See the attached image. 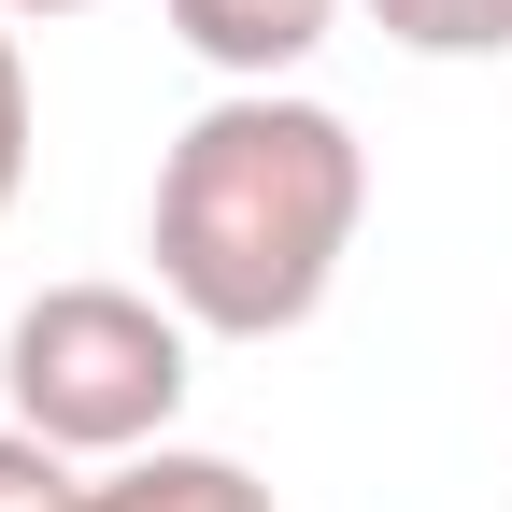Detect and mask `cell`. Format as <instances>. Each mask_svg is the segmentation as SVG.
<instances>
[{
    "label": "cell",
    "mask_w": 512,
    "mask_h": 512,
    "mask_svg": "<svg viewBox=\"0 0 512 512\" xmlns=\"http://www.w3.org/2000/svg\"><path fill=\"white\" fill-rule=\"evenodd\" d=\"M356 228H370V143L299 86H228L171 128L143 256L200 342H285L328 313Z\"/></svg>",
    "instance_id": "6da1fadb"
},
{
    "label": "cell",
    "mask_w": 512,
    "mask_h": 512,
    "mask_svg": "<svg viewBox=\"0 0 512 512\" xmlns=\"http://www.w3.org/2000/svg\"><path fill=\"white\" fill-rule=\"evenodd\" d=\"M0 384H15V427L57 441L72 470L157 456L185 384H200V328L157 285H43L15 328H0Z\"/></svg>",
    "instance_id": "7a4b0ae2"
},
{
    "label": "cell",
    "mask_w": 512,
    "mask_h": 512,
    "mask_svg": "<svg viewBox=\"0 0 512 512\" xmlns=\"http://www.w3.org/2000/svg\"><path fill=\"white\" fill-rule=\"evenodd\" d=\"M171 15V43L200 57V72H228V86H285L313 43L342 29V0H157Z\"/></svg>",
    "instance_id": "3957f363"
},
{
    "label": "cell",
    "mask_w": 512,
    "mask_h": 512,
    "mask_svg": "<svg viewBox=\"0 0 512 512\" xmlns=\"http://www.w3.org/2000/svg\"><path fill=\"white\" fill-rule=\"evenodd\" d=\"M72 512H285V498L256 484L242 456L157 441V456H114V470H86V498H72Z\"/></svg>",
    "instance_id": "277c9868"
},
{
    "label": "cell",
    "mask_w": 512,
    "mask_h": 512,
    "mask_svg": "<svg viewBox=\"0 0 512 512\" xmlns=\"http://www.w3.org/2000/svg\"><path fill=\"white\" fill-rule=\"evenodd\" d=\"M399 57H512V0H370Z\"/></svg>",
    "instance_id": "5b68a950"
},
{
    "label": "cell",
    "mask_w": 512,
    "mask_h": 512,
    "mask_svg": "<svg viewBox=\"0 0 512 512\" xmlns=\"http://www.w3.org/2000/svg\"><path fill=\"white\" fill-rule=\"evenodd\" d=\"M86 498V470L57 456V441H29V427H0V512H72Z\"/></svg>",
    "instance_id": "8992f818"
},
{
    "label": "cell",
    "mask_w": 512,
    "mask_h": 512,
    "mask_svg": "<svg viewBox=\"0 0 512 512\" xmlns=\"http://www.w3.org/2000/svg\"><path fill=\"white\" fill-rule=\"evenodd\" d=\"M29 143H43V114H29V43H15V15H0V214L29 200Z\"/></svg>",
    "instance_id": "52a82bcc"
},
{
    "label": "cell",
    "mask_w": 512,
    "mask_h": 512,
    "mask_svg": "<svg viewBox=\"0 0 512 512\" xmlns=\"http://www.w3.org/2000/svg\"><path fill=\"white\" fill-rule=\"evenodd\" d=\"M0 15H15V29H43V15H86V0H0Z\"/></svg>",
    "instance_id": "ba28073f"
}]
</instances>
